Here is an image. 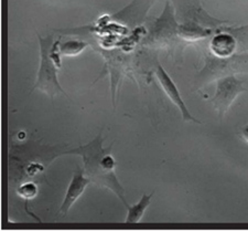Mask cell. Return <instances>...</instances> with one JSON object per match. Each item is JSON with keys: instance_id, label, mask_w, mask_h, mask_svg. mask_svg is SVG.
<instances>
[{"instance_id": "6da1fadb", "label": "cell", "mask_w": 248, "mask_h": 231, "mask_svg": "<svg viewBox=\"0 0 248 231\" xmlns=\"http://www.w3.org/2000/svg\"><path fill=\"white\" fill-rule=\"evenodd\" d=\"M102 143V135L98 134V136L89 145L79 147V152L73 150L71 153L82 155L84 164H85V173L89 175V178H93L98 184L108 187L127 207L128 204L125 199V190L119 184L114 173L117 163L113 155L110 154L113 145H110L107 149H103Z\"/></svg>"}, {"instance_id": "7a4b0ae2", "label": "cell", "mask_w": 248, "mask_h": 231, "mask_svg": "<svg viewBox=\"0 0 248 231\" xmlns=\"http://www.w3.org/2000/svg\"><path fill=\"white\" fill-rule=\"evenodd\" d=\"M40 46H41V63L38 73V82L35 87H38L46 94L57 95L58 93L65 94L58 81V66L52 61L50 57V49L53 41L52 38L47 37L43 39L40 37Z\"/></svg>"}, {"instance_id": "3957f363", "label": "cell", "mask_w": 248, "mask_h": 231, "mask_svg": "<svg viewBox=\"0 0 248 231\" xmlns=\"http://www.w3.org/2000/svg\"><path fill=\"white\" fill-rule=\"evenodd\" d=\"M243 84V81L237 80L234 75H229V77L218 80L217 92L212 99V103L219 116L222 117L227 112L237 95L245 92L246 89Z\"/></svg>"}, {"instance_id": "277c9868", "label": "cell", "mask_w": 248, "mask_h": 231, "mask_svg": "<svg viewBox=\"0 0 248 231\" xmlns=\"http://www.w3.org/2000/svg\"><path fill=\"white\" fill-rule=\"evenodd\" d=\"M155 75H157V79L160 85L162 87L163 92L167 94V97L170 99V101L180 110L183 119H185L186 122H194L198 123V124H201V122H200L199 119L192 116L189 110H187L186 104L185 101H183L181 94L179 92L177 85H175V83L173 82V80L171 79L170 75L167 73V71L160 65H158L157 66Z\"/></svg>"}, {"instance_id": "5b68a950", "label": "cell", "mask_w": 248, "mask_h": 231, "mask_svg": "<svg viewBox=\"0 0 248 231\" xmlns=\"http://www.w3.org/2000/svg\"><path fill=\"white\" fill-rule=\"evenodd\" d=\"M84 174H85V170H81L78 167L73 174V177L71 179L65 197H64V200L62 202L61 209H60V214H62L63 216H65L69 213L71 207L82 196L83 193L85 192L87 185L91 182V179L89 177H85Z\"/></svg>"}, {"instance_id": "8992f818", "label": "cell", "mask_w": 248, "mask_h": 231, "mask_svg": "<svg viewBox=\"0 0 248 231\" xmlns=\"http://www.w3.org/2000/svg\"><path fill=\"white\" fill-rule=\"evenodd\" d=\"M237 48V41L230 33H219L212 38L210 49L215 57L225 59L233 55Z\"/></svg>"}, {"instance_id": "52a82bcc", "label": "cell", "mask_w": 248, "mask_h": 231, "mask_svg": "<svg viewBox=\"0 0 248 231\" xmlns=\"http://www.w3.org/2000/svg\"><path fill=\"white\" fill-rule=\"evenodd\" d=\"M153 196H154V193H151L150 195L145 194L137 204L134 206H129V205L127 206L128 214L125 220L126 224H138L140 219H141L143 214H145L148 207H149Z\"/></svg>"}, {"instance_id": "ba28073f", "label": "cell", "mask_w": 248, "mask_h": 231, "mask_svg": "<svg viewBox=\"0 0 248 231\" xmlns=\"http://www.w3.org/2000/svg\"><path fill=\"white\" fill-rule=\"evenodd\" d=\"M89 47V43L81 41V40H67L62 45H60V51L62 55L65 57H77L84 52V50Z\"/></svg>"}, {"instance_id": "9c48e42d", "label": "cell", "mask_w": 248, "mask_h": 231, "mask_svg": "<svg viewBox=\"0 0 248 231\" xmlns=\"http://www.w3.org/2000/svg\"><path fill=\"white\" fill-rule=\"evenodd\" d=\"M17 194L19 197H21L26 200H30V199H33L37 197L38 195V186L34 184V182H28L22 184L17 189Z\"/></svg>"}, {"instance_id": "30bf717a", "label": "cell", "mask_w": 248, "mask_h": 231, "mask_svg": "<svg viewBox=\"0 0 248 231\" xmlns=\"http://www.w3.org/2000/svg\"><path fill=\"white\" fill-rule=\"evenodd\" d=\"M209 33H205V31L202 30L201 28H194V27H181L180 29V34H181L182 38L185 39H201L205 38V35Z\"/></svg>"}, {"instance_id": "8fae6325", "label": "cell", "mask_w": 248, "mask_h": 231, "mask_svg": "<svg viewBox=\"0 0 248 231\" xmlns=\"http://www.w3.org/2000/svg\"><path fill=\"white\" fill-rule=\"evenodd\" d=\"M242 137L248 143V125L245 126V127H243V130H242Z\"/></svg>"}]
</instances>
